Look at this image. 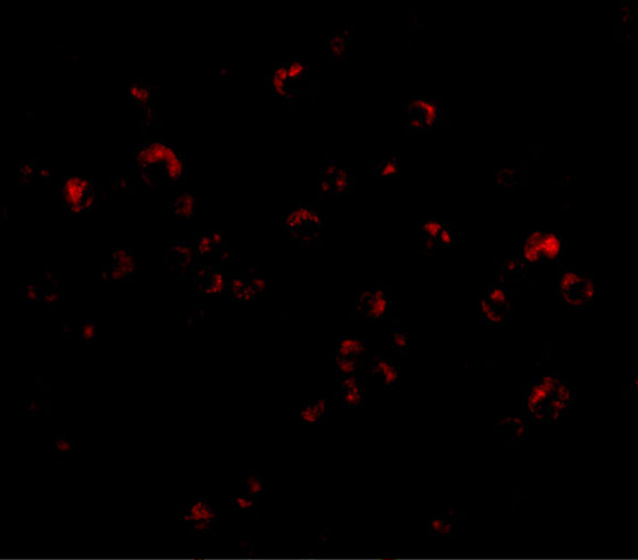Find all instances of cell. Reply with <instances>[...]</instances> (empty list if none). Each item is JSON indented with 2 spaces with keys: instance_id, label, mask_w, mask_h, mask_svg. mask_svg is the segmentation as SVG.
I'll return each instance as SVG.
<instances>
[{
  "instance_id": "16",
  "label": "cell",
  "mask_w": 638,
  "mask_h": 560,
  "mask_svg": "<svg viewBox=\"0 0 638 560\" xmlns=\"http://www.w3.org/2000/svg\"><path fill=\"white\" fill-rule=\"evenodd\" d=\"M328 411L329 400L327 398L307 402L299 408V422L307 425H322L326 422Z\"/></svg>"
},
{
  "instance_id": "9",
  "label": "cell",
  "mask_w": 638,
  "mask_h": 560,
  "mask_svg": "<svg viewBox=\"0 0 638 560\" xmlns=\"http://www.w3.org/2000/svg\"><path fill=\"white\" fill-rule=\"evenodd\" d=\"M560 382L557 374H545L531 386L525 399V408L532 420L541 422L546 419L547 403Z\"/></svg>"
},
{
  "instance_id": "25",
  "label": "cell",
  "mask_w": 638,
  "mask_h": 560,
  "mask_svg": "<svg viewBox=\"0 0 638 560\" xmlns=\"http://www.w3.org/2000/svg\"><path fill=\"white\" fill-rule=\"evenodd\" d=\"M372 175L375 177H395L399 173V155L398 153H389L380 157L378 162H372Z\"/></svg>"
},
{
  "instance_id": "5",
  "label": "cell",
  "mask_w": 638,
  "mask_h": 560,
  "mask_svg": "<svg viewBox=\"0 0 638 560\" xmlns=\"http://www.w3.org/2000/svg\"><path fill=\"white\" fill-rule=\"evenodd\" d=\"M104 258L106 263L96 268V282L99 285L127 283L135 275L137 265L135 249L116 248L106 253Z\"/></svg>"
},
{
  "instance_id": "12",
  "label": "cell",
  "mask_w": 638,
  "mask_h": 560,
  "mask_svg": "<svg viewBox=\"0 0 638 560\" xmlns=\"http://www.w3.org/2000/svg\"><path fill=\"white\" fill-rule=\"evenodd\" d=\"M340 401L346 407H361L365 404V392L361 378L358 374L338 378Z\"/></svg>"
},
{
  "instance_id": "34",
  "label": "cell",
  "mask_w": 638,
  "mask_h": 560,
  "mask_svg": "<svg viewBox=\"0 0 638 560\" xmlns=\"http://www.w3.org/2000/svg\"><path fill=\"white\" fill-rule=\"evenodd\" d=\"M246 279H247L248 283L252 286V289L257 291L260 297L265 295L269 291V281L267 276L260 273V272H247Z\"/></svg>"
},
{
  "instance_id": "24",
  "label": "cell",
  "mask_w": 638,
  "mask_h": 560,
  "mask_svg": "<svg viewBox=\"0 0 638 560\" xmlns=\"http://www.w3.org/2000/svg\"><path fill=\"white\" fill-rule=\"evenodd\" d=\"M356 181V175L351 167L340 164L332 179V195H347L351 192Z\"/></svg>"
},
{
  "instance_id": "19",
  "label": "cell",
  "mask_w": 638,
  "mask_h": 560,
  "mask_svg": "<svg viewBox=\"0 0 638 560\" xmlns=\"http://www.w3.org/2000/svg\"><path fill=\"white\" fill-rule=\"evenodd\" d=\"M228 283H229V277L227 275L216 271L212 268L209 275L202 281L195 283V286L199 293L209 298L212 297L213 295H220L224 291H228Z\"/></svg>"
},
{
  "instance_id": "4",
  "label": "cell",
  "mask_w": 638,
  "mask_h": 560,
  "mask_svg": "<svg viewBox=\"0 0 638 560\" xmlns=\"http://www.w3.org/2000/svg\"><path fill=\"white\" fill-rule=\"evenodd\" d=\"M177 516L181 525L195 536L212 535L220 525V508L208 496L194 494L192 502L180 505Z\"/></svg>"
},
{
  "instance_id": "7",
  "label": "cell",
  "mask_w": 638,
  "mask_h": 560,
  "mask_svg": "<svg viewBox=\"0 0 638 560\" xmlns=\"http://www.w3.org/2000/svg\"><path fill=\"white\" fill-rule=\"evenodd\" d=\"M354 309L372 322L385 320L391 313V297L387 287L365 285L356 291Z\"/></svg>"
},
{
  "instance_id": "32",
  "label": "cell",
  "mask_w": 638,
  "mask_h": 560,
  "mask_svg": "<svg viewBox=\"0 0 638 560\" xmlns=\"http://www.w3.org/2000/svg\"><path fill=\"white\" fill-rule=\"evenodd\" d=\"M75 443L72 441V436L70 435H53L52 445H51V451L53 454L60 455V456H68L74 452Z\"/></svg>"
},
{
  "instance_id": "31",
  "label": "cell",
  "mask_w": 638,
  "mask_h": 560,
  "mask_svg": "<svg viewBox=\"0 0 638 560\" xmlns=\"http://www.w3.org/2000/svg\"><path fill=\"white\" fill-rule=\"evenodd\" d=\"M478 309L480 316L483 317L486 322L490 323V325H504L507 321V316H505L507 313L498 311L495 307H492V305L488 302V300L485 297L478 299Z\"/></svg>"
},
{
  "instance_id": "18",
  "label": "cell",
  "mask_w": 638,
  "mask_h": 560,
  "mask_svg": "<svg viewBox=\"0 0 638 560\" xmlns=\"http://www.w3.org/2000/svg\"><path fill=\"white\" fill-rule=\"evenodd\" d=\"M354 30L352 28H344L342 30L334 32V35L329 37L325 43V50L331 60L334 62H342L346 57V50H347L348 44L350 39L354 37Z\"/></svg>"
},
{
  "instance_id": "26",
  "label": "cell",
  "mask_w": 638,
  "mask_h": 560,
  "mask_svg": "<svg viewBox=\"0 0 638 560\" xmlns=\"http://www.w3.org/2000/svg\"><path fill=\"white\" fill-rule=\"evenodd\" d=\"M429 532L435 538H447L454 534V521L447 514H431L427 520Z\"/></svg>"
},
{
  "instance_id": "17",
  "label": "cell",
  "mask_w": 638,
  "mask_h": 560,
  "mask_svg": "<svg viewBox=\"0 0 638 560\" xmlns=\"http://www.w3.org/2000/svg\"><path fill=\"white\" fill-rule=\"evenodd\" d=\"M222 232H195L194 253L197 258H211L222 249Z\"/></svg>"
},
{
  "instance_id": "23",
  "label": "cell",
  "mask_w": 638,
  "mask_h": 560,
  "mask_svg": "<svg viewBox=\"0 0 638 560\" xmlns=\"http://www.w3.org/2000/svg\"><path fill=\"white\" fill-rule=\"evenodd\" d=\"M79 340L88 347L95 346L102 336L99 320L96 318H84L79 321L77 327Z\"/></svg>"
},
{
  "instance_id": "13",
  "label": "cell",
  "mask_w": 638,
  "mask_h": 560,
  "mask_svg": "<svg viewBox=\"0 0 638 560\" xmlns=\"http://www.w3.org/2000/svg\"><path fill=\"white\" fill-rule=\"evenodd\" d=\"M370 374L379 383L381 389H392L399 382L397 367L383 354L370 360Z\"/></svg>"
},
{
  "instance_id": "10",
  "label": "cell",
  "mask_w": 638,
  "mask_h": 560,
  "mask_svg": "<svg viewBox=\"0 0 638 560\" xmlns=\"http://www.w3.org/2000/svg\"><path fill=\"white\" fill-rule=\"evenodd\" d=\"M584 277L574 269H566L559 281V293L569 309H582L588 302L584 295Z\"/></svg>"
},
{
  "instance_id": "37",
  "label": "cell",
  "mask_w": 638,
  "mask_h": 560,
  "mask_svg": "<svg viewBox=\"0 0 638 560\" xmlns=\"http://www.w3.org/2000/svg\"><path fill=\"white\" fill-rule=\"evenodd\" d=\"M25 298L27 305H35L37 303H41V300H42L41 284H29L25 289Z\"/></svg>"
},
{
  "instance_id": "33",
  "label": "cell",
  "mask_w": 638,
  "mask_h": 560,
  "mask_svg": "<svg viewBox=\"0 0 638 560\" xmlns=\"http://www.w3.org/2000/svg\"><path fill=\"white\" fill-rule=\"evenodd\" d=\"M486 299L488 300V302L492 305V307H495L498 311L507 313L508 307H509V302H508L505 291H504L501 286L498 285V284L490 286V289H488Z\"/></svg>"
},
{
  "instance_id": "30",
  "label": "cell",
  "mask_w": 638,
  "mask_h": 560,
  "mask_svg": "<svg viewBox=\"0 0 638 560\" xmlns=\"http://www.w3.org/2000/svg\"><path fill=\"white\" fill-rule=\"evenodd\" d=\"M331 364H332L334 374L338 378H342V376L358 374L356 371H358V367L362 366V360L351 358H344V356H340V355L332 353V355H331Z\"/></svg>"
},
{
  "instance_id": "11",
  "label": "cell",
  "mask_w": 638,
  "mask_h": 560,
  "mask_svg": "<svg viewBox=\"0 0 638 560\" xmlns=\"http://www.w3.org/2000/svg\"><path fill=\"white\" fill-rule=\"evenodd\" d=\"M195 192L192 189H177L168 200V218L188 220L194 218Z\"/></svg>"
},
{
  "instance_id": "20",
  "label": "cell",
  "mask_w": 638,
  "mask_h": 560,
  "mask_svg": "<svg viewBox=\"0 0 638 560\" xmlns=\"http://www.w3.org/2000/svg\"><path fill=\"white\" fill-rule=\"evenodd\" d=\"M155 93L153 86H145L139 79L132 80L127 88L124 90L125 97L129 99L132 104L139 106L141 110L149 106V102L153 99Z\"/></svg>"
},
{
  "instance_id": "22",
  "label": "cell",
  "mask_w": 638,
  "mask_h": 560,
  "mask_svg": "<svg viewBox=\"0 0 638 560\" xmlns=\"http://www.w3.org/2000/svg\"><path fill=\"white\" fill-rule=\"evenodd\" d=\"M42 300L41 305L45 309H56L57 305L61 302L63 298L62 275H59L56 280L51 282L42 281Z\"/></svg>"
},
{
  "instance_id": "6",
  "label": "cell",
  "mask_w": 638,
  "mask_h": 560,
  "mask_svg": "<svg viewBox=\"0 0 638 560\" xmlns=\"http://www.w3.org/2000/svg\"><path fill=\"white\" fill-rule=\"evenodd\" d=\"M563 249L562 238L554 232H532L523 240V253L525 263L536 266L553 264L559 260Z\"/></svg>"
},
{
  "instance_id": "2",
  "label": "cell",
  "mask_w": 638,
  "mask_h": 560,
  "mask_svg": "<svg viewBox=\"0 0 638 560\" xmlns=\"http://www.w3.org/2000/svg\"><path fill=\"white\" fill-rule=\"evenodd\" d=\"M324 215L316 203H305L291 208L282 216V228L295 242L312 244L322 238Z\"/></svg>"
},
{
  "instance_id": "35",
  "label": "cell",
  "mask_w": 638,
  "mask_h": 560,
  "mask_svg": "<svg viewBox=\"0 0 638 560\" xmlns=\"http://www.w3.org/2000/svg\"><path fill=\"white\" fill-rule=\"evenodd\" d=\"M37 169H39V163L37 160H23L19 165V180L23 181V184H26V182L30 183L31 180H35V177H37Z\"/></svg>"
},
{
  "instance_id": "14",
  "label": "cell",
  "mask_w": 638,
  "mask_h": 560,
  "mask_svg": "<svg viewBox=\"0 0 638 560\" xmlns=\"http://www.w3.org/2000/svg\"><path fill=\"white\" fill-rule=\"evenodd\" d=\"M165 256L168 265L176 273H185L192 264L193 250L183 240H167Z\"/></svg>"
},
{
  "instance_id": "29",
  "label": "cell",
  "mask_w": 638,
  "mask_h": 560,
  "mask_svg": "<svg viewBox=\"0 0 638 560\" xmlns=\"http://www.w3.org/2000/svg\"><path fill=\"white\" fill-rule=\"evenodd\" d=\"M287 65V81L293 86L311 81V67L302 61H289Z\"/></svg>"
},
{
  "instance_id": "15",
  "label": "cell",
  "mask_w": 638,
  "mask_h": 560,
  "mask_svg": "<svg viewBox=\"0 0 638 560\" xmlns=\"http://www.w3.org/2000/svg\"><path fill=\"white\" fill-rule=\"evenodd\" d=\"M369 351H371V349L368 346L367 341L364 337L345 334L338 337L334 353L340 356H344V358L362 360V358L367 356Z\"/></svg>"
},
{
  "instance_id": "8",
  "label": "cell",
  "mask_w": 638,
  "mask_h": 560,
  "mask_svg": "<svg viewBox=\"0 0 638 560\" xmlns=\"http://www.w3.org/2000/svg\"><path fill=\"white\" fill-rule=\"evenodd\" d=\"M405 114L407 131H428L438 124L441 106L435 98L415 96L405 104Z\"/></svg>"
},
{
  "instance_id": "36",
  "label": "cell",
  "mask_w": 638,
  "mask_h": 560,
  "mask_svg": "<svg viewBox=\"0 0 638 560\" xmlns=\"http://www.w3.org/2000/svg\"><path fill=\"white\" fill-rule=\"evenodd\" d=\"M392 349L396 352H405L409 346V338L405 331L400 329H393L391 333Z\"/></svg>"
},
{
  "instance_id": "27",
  "label": "cell",
  "mask_w": 638,
  "mask_h": 560,
  "mask_svg": "<svg viewBox=\"0 0 638 560\" xmlns=\"http://www.w3.org/2000/svg\"><path fill=\"white\" fill-rule=\"evenodd\" d=\"M232 508L242 516H258L259 514V499L240 491L231 496Z\"/></svg>"
},
{
  "instance_id": "28",
  "label": "cell",
  "mask_w": 638,
  "mask_h": 560,
  "mask_svg": "<svg viewBox=\"0 0 638 560\" xmlns=\"http://www.w3.org/2000/svg\"><path fill=\"white\" fill-rule=\"evenodd\" d=\"M242 488L246 494L255 496L257 499H261L266 491V479L260 474V471L257 469H252L247 473L246 476L242 479Z\"/></svg>"
},
{
  "instance_id": "38",
  "label": "cell",
  "mask_w": 638,
  "mask_h": 560,
  "mask_svg": "<svg viewBox=\"0 0 638 560\" xmlns=\"http://www.w3.org/2000/svg\"><path fill=\"white\" fill-rule=\"evenodd\" d=\"M552 397L557 398V399L559 400H562V401L568 402V403L571 404V402L574 400V390L569 388L564 382H560V384L555 388Z\"/></svg>"
},
{
  "instance_id": "3",
  "label": "cell",
  "mask_w": 638,
  "mask_h": 560,
  "mask_svg": "<svg viewBox=\"0 0 638 560\" xmlns=\"http://www.w3.org/2000/svg\"><path fill=\"white\" fill-rule=\"evenodd\" d=\"M60 203L72 215H81L95 208L98 193L92 177L84 173H70L61 177Z\"/></svg>"
},
{
  "instance_id": "21",
  "label": "cell",
  "mask_w": 638,
  "mask_h": 560,
  "mask_svg": "<svg viewBox=\"0 0 638 560\" xmlns=\"http://www.w3.org/2000/svg\"><path fill=\"white\" fill-rule=\"evenodd\" d=\"M340 160L329 159L320 165L316 173L317 192L320 195H332V179L340 165Z\"/></svg>"
},
{
  "instance_id": "39",
  "label": "cell",
  "mask_w": 638,
  "mask_h": 560,
  "mask_svg": "<svg viewBox=\"0 0 638 560\" xmlns=\"http://www.w3.org/2000/svg\"><path fill=\"white\" fill-rule=\"evenodd\" d=\"M111 189H113L114 193H117V194L125 193L129 189V181L127 180V177L116 175L111 179Z\"/></svg>"
},
{
  "instance_id": "1",
  "label": "cell",
  "mask_w": 638,
  "mask_h": 560,
  "mask_svg": "<svg viewBox=\"0 0 638 560\" xmlns=\"http://www.w3.org/2000/svg\"><path fill=\"white\" fill-rule=\"evenodd\" d=\"M132 171H144L157 181L164 179L169 187L182 189L186 155L185 151L163 139H145L132 151Z\"/></svg>"
},
{
  "instance_id": "40",
  "label": "cell",
  "mask_w": 638,
  "mask_h": 560,
  "mask_svg": "<svg viewBox=\"0 0 638 560\" xmlns=\"http://www.w3.org/2000/svg\"><path fill=\"white\" fill-rule=\"evenodd\" d=\"M452 242V232L449 229L443 226L438 236V244H442L443 247H449Z\"/></svg>"
}]
</instances>
